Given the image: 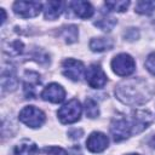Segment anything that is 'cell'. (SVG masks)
<instances>
[{"mask_svg":"<svg viewBox=\"0 0 155 155\" xmlns=\"http://www.w3.org/2000/svg\"><path fill=\"white\" fill-rule=\"evenodd\" d=\"M78 34H79L78 27H76V25H73V24L63 27V28L61 29V31H59L61 38L64 39V41H65L67 44H73V42H75V41L78 40Z\"/></svg>","mask_w":155,"mask_h":155,"instance_id":"18","label":"cell"},{"mask_svg":"<svg viewBox=\"0 0 155 155\" xmlns=\"http://www.w3.org/2000/svg\"><path fill=\"white\" fill-rule=\"evenodd\" d=\"M155 10V0H142L137 1L134 11L139 15H151Z\"/></svg>","mask_w":155,"mask_h":155,"instance_id":"19","label":"cell"},{"mask_svg":"<svg viewBox=\"0 0 155 155\" xmlns=\"http://www.w3.org/2000/svg\"><path fill=\"white\" fill-rule=\"evenodd\" d=\"M69 5L71 6L75 15L80 18H84V19L92 17V15L94 12L92 5L87 1H71Z\"/></svg>","mask_w":155,"mask_h":155,"instance_id":"14","label":"cell"},{"mask_svg":"<svg viewBox=\"0 0 155 155\" xmlns=\"http://www.w3.org/2000/svg\"><path fill=\"white\" fill-rule=\"evenodd\" d=\"M41 98L44 101H47V102H51V103H61L65 98V91L61 85H58L56 82H52L42 90Z\"/></svg>","mask_w":155,"mask_h":155,"instance_id":"9","label":"cell"},{"mask_svg":"<svg viewBox=\"0 0 155 155\" xmlns=\"http://www.w3.org/2000/svg\"><path fill=\"white\" fill-rule=\"evenodd\" d=\"M128 155H139V154H128Z\"/></svg>","mask_w":155,"mask_h":155,"instance_id":"29","label":"cell"},{"mask_svg":"<svg viewBox=\"0 0 155 155\" xmlns=\"http://www.w3.org/2000/svg\"><path fill=\"white\" fill-rule=\"evenodd\" d=\"M114 46V41L109 38H93L90 41V48L93 52H103L111 50Z\"/></svg>","mask_w":155,"mask_h":155,"instance_id":"17","label":"cell"},{"mask_svg":"<svg viewBox=\"0 0 155 155\" xmlns=\"http://www.w3.org/2000/svg\"><path fill=\"white\" fill-rule=\"evenodd\" d=\"M113 71L119 76H128L136 69V62L128 53H119L111 61Z\"/></svg>","mask_w":155,"mask_h":155,"instance_id":"4","label":"cell"},{"mask_svg":"<svg viewBox=\"0 0 155 155\" xmlns=\"http://www.w3.org/2000/svg\"><path fill=\"white\" fill-rule=\"evenodd\" d=\"M109 139L102 132H92L86 140V147L91 153H102L107 149Z\"/></svg>","mask_w":155,"mask_h":155,"instance_id":"10","label":"cell"},{"mask_svg":"<svg viewBox=\"0 0 155 155\" xmlns=\"http://www.w3.org/2000/svg\"><path fill=\"white\" fill-rule=\"evenodd\" d=\"M115 94L125 104L140 105L151 98L153 90L142 79H130L115 87Z\"/></svg>","mask_w":155,"mask_h":155,"instance_id":"1","label":"cell"},{"mask_svg":"<svg viewBox=\"0 0 155 155\" xmlns=\"http://www.w3.org/2000/svg\"><path fill=\"white\" fill-rule=\"evenodd\" d=\"M86 81L92 88H102L107 84V75L98 64H92L86 71Z\"/></svg>","mask_w":155,"mask_h":155,"instance_id":"8","label":"cell"},{"mask_svg":"<svg viewBox=\"0 0 155 155\" xmlns=\"http://www.w3.org/2000/svg\"><path fill=\"white\" fill-rule=\"evenodd\" d=\"M62 71L68 79L73 81H79L85 73V67L81 61L67 58L62 63Z\"/></svg>","mask_w":155,"mask_h":155,"instance_id":"7","label":"cell"},{"mask_svg":"<svg viewBox=\"0 0 155 155\" xmlns=\"http://www.w3.org/2000/svg\"><path fill=\"white\" fill-rule=\"evenodd\" d=\"M64 10V2L62 1H47L44 5V13L46 19H56L62 15Z\"/></svg>","mask_w":155,"mask_h":155,"instance_id":"15","label":"cell"},{"mask_svg":"<svg viewBox=\"0 0 155 155\" xmlns=\"http://www.w3.org/2000/svg\"><path fill=\"white\" fill-rule=\"evenodd\" d=\"M42 4L39 1H16L13 4V12L22 18H31L40 13Z\"/></svg>","mask_w":155,"mask_h":155,"instance_id":"6","label":"cell"},{"mask_svg":"<svg viewBox=\"0 0 155 155\" xmlns=\"http://www.w3.org/2000/svg\"><path fill=\"white\" fill-rule=\"evenodd\" d=\"M85 111H86V115L88 117H91V119L97 117L99 115V108H98L97 102L92 98H86V101H85Z\"/></svg>","mask_w":155,"mask_h":155,"instance_id":"22","label":"cell"},{"mask_svg":"<svg viewBox=\"0 0 155 155\" xmlns=\"http://www.w3.org/2000/svg\"><path fill=\"white\" fill-rule=\"evenodd\" d=\"M145 68L148 69L149 73L155 75V52H153L148 56V58L145 61Z\"/></svg>","mask_w":155,"mask_h":155,"instance_id":"25","label":"cell"},{"mask_svg":"<svg viewBox=\"0 0 155 155\" xmlns=\"http://www.w3.org/2000/svg\"><path fill=\"white\" fill-rule=\"evenodd\" d=\"M38 151V145L29 139H23L15 147V155H36Z\"/></svg>","mask_w":155,"mask_h":155,"instance_id":"16","label":"cell"},{"mask_svg":"<svg viewBox=\"0 0 155 155\" xmlns=\"http://www.w3.org/2000/svg\"><path fill=\"white\" fill-rule=\"evenodd\" d=\"M82 107L78 99H70L57 111L58 119L62 124H74L80 120Z\"/></svg>","mask_w":155,"mask_h":155,"instance_id":"2","label":"cell"},{"mask_svg":"<svg viewBox=\"0 0 155 155\" xmlns=\"http://www.w3.org/2000/svg\"><path fill=\"white\" fill-rule=\"evenodd\" d=\"M94 25L103 31H110L116 25V19L113 17H103L94 22Z\"/></svg>","mask_w":155,"mask_h":155,"instance_id":"21","label":"cell"},{"mask_svg":"<svg viewBox=\"0 0 155 155\" xmlns=\"http://www.w3.org/2000/svg\"><path fill=\"white\" fill-rule=\"evenodd\" d=\"M41 84L40 75L36 71H25L23 80V90L27 98H34L36 96L38 86Z\"/></svg>","mask_w":155,"mask_h":155,"instance_id":"11","label":"cell"},{"mask_svg":"<svg viewBox=\"0 0 155 155\" xmlns=\"http://www.w3.org/2000/svg\"><path fill=\"white\" fill-rule=\"evenodd\" d=\"M124 36H125V39L132 41V40H134V39L138 38V30L134 29V28H130V29H127V30L125 31Z\"/></svg>","mask_w":155,"mask_h":155,"instance_id":"26","label":"cell"},{"mask_svg":"<svg viewBox=\"0 0 155 155\" xmlns=\"http://www.w3.org/2000/svg\"><path fill=\"white\" fill-rule=\"evenodd\" d=\"M18 85L16 71L13 67H4L1 71V87L2 91H13Z\"/></svg>","mask_w":155,"mask_h":155,"instance_id":"13","label":"cell"},{"mask_svg":"<svg viewBox=\"0 0 155 155\" xmlns=\"http://www.w3.org/2000/svg\"><path fill=\"white\" fill-rule=\"evenodd\" d=\"M68 134L70 136V138H73V139H78V138H80V137L82 136V130L73 128L71 131H69V133H68Z\"/></svg>","mask_w":155,"mask_h":155,"instance_id":"27","label":"cell"},{"mask_svg":"<svg viewBox=\"0 0 155 155\" xmlns=\"http://www.w3.org/2000/svg\"><path fill=\"white\" fill-rule=\"evenodd\" d=\"M104 5H105L107 8H109V11L124 12L130 6V1L128 0H117V1L113 0V1H105Z\"/></svg>","mask_w":155,"mask_h":155,"instance_id":"20","label":"cell"},{"mask_svg":"<svg viewBox=\"0 0 155 155\" xmlns=\"http://www.w3.org/2000/svg\"><path fill=\"white\" fill-rule=\"evenodd\" d=\"M153 115L148 110H136L133 111V122H132V133H139L144 131L153 121Z\"/></svg>","mask_w":155,"mask_h":155,"instance_id":"12","label":"cell"},{"mask_svg":"<svg viewBox=\"0 0 155 155\" xmlns=\"http://www.w3.org/2000/svg\"><path fill=\"white\" fill-rule=\"evenodd\" d=\"M1 13H2V18H1V24L5 22V19H6V13H5V10L4 8H1Z\"/></svg>","mask_w":155,"mask_h":155,"instance_id":"28","label":"cell"},{"mask_svg":"<svg viewBox=\"0 0 155 155\" xmlns=\"http://www.w3.org/2000/svg\"><path fill=\"white\" fill-rule=\"evenodd\" d=\"M23 48H24V45L22 41L19 40H15L12 42H8V46H5V51L7 53H10L11 56H18L23 52Z\"/></svg>","mask_w":155,"mask_h":155,"instance_id":"23","label":"cell"},{"mask_svg":"<svg viewBox=\"0 0 155 155\" xmlns=\"http://www.w3.org/2000/svg\"><path fill=\"white\" fill-rule=\"evenodd\" d=\"M18 119L21 122H23L28 127L36 128V127H40L45 122L46 116H45L44 111L40 110L39 108H36L34 105H28L21 110Z\"/></svg>","mask_w":155,"mask_h":155,"instance_id":"3","label":"cell"},{"mask_svg":"<svg viewBox=\"0 0 155 155\" xmlns=\"http://www.w3.org/2000/svg\"><path fill=\"white\" fill-rule=\"evenodd\" d=\"M110 133L115 142L125 140L132 133V125L124 116H116L111 120Z\"/></svg>","mask_w":155,"mask_h":155,"instance_id":"5","label":"cell"},{"mask_svg":"<svg viewBox=\"0 0 155 155\" xmlns=\"http://www.w3.org/2000/svg\"><path fill=\"white\" fill-rule=\"evenodd\" d=\"M42 153L44 155H68V153L61 147H45Z\"/></svg>","mask_w":155,"mask_h":155,"instance_id":"24","label":"cell"}]
</instances>
